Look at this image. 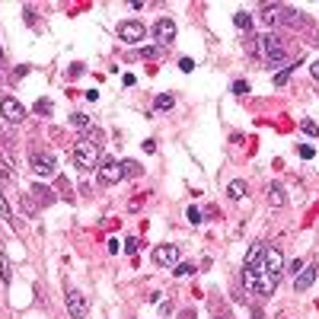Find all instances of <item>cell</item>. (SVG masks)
I'll return each instance as SVG.
<instances>
[{"mask_svg":"<svg viewBox=\"0 0 319 319\" xmlns=\"http://www.w3.org/2000/svg\"><path fill=\"white\" fill-rule=\"evenodd\" d=\"M70 160L77 163V169H96L99 166V147L93 140H77V147L70 150Z\"/></svg>","mask_w":319,"mask_h":319,"instance_id":"6da1fadb","label":"cell"},{"mask_svg":"<svg viewBox=\"0 0 319 319\" xmlns=\"http://www.w3.org/2000/svg\"><path fill=\"white\" fill-rule=\"evenodd\" d=\"M29 166L35 176H42V179H54L57 176V163L51 153H45V150H32L29 153Z\"/></svg>","mask_w":319,"mask_h":319,"instance_id":"7a4b0ae2","label":"cell"},{"mask_svg":"<svg viewBox=\"0 0 319 319\" xmlns=\"http://www.w3.org/2000/svg\"><path fill=\"white\" fill-rule=\"evenodd\" d=\"M262 45H265V57H268V64H281V61H287V45L281 42V35H278V32H268L265 39H262Z\"/></svg>","mask_w":319,"mask_h":319,"instance_id":"3957f363","label":"cell"},{"mask_svg":"<svg viewBox=\"0 0 319 319\" xmlns=\"http://www.w3.org/2000/svg\"><path fill=\"white\" fill-rule=\"evenodd\" d=\"M64 303H67V313H70V319H86V313H90V306H86V300H83V294L80 291H74V287H64Z\"/></svg>","mask_w":319,"mask_h":319,"instance_id":"277c9868","label":"cell"},{"mask_svg":"<svg viewBox=\"0 0 319 319\" xmlns=\"http://www.w3.org/2000/svg\"><path fill=\"white\" fill-rule=\"evenodd\" d=\"M0 115H4L10 125H19L22 118H26V105L16 96H0Z\"/></svg>","mask_w":319,"mask_h":319,"instance_id":"5b68a950","label":"cell"},{"mask_svg":"<svg viewBox=\"0 0 319 319\" xmlns=\"http://www.w3.org/2000/svg\"><path fill=\"white\" fill-rule=\"evenodd\" d=\"M122 179H125V176H122V163L112 160V157H102V163H99V182L102 185H115Z\"/></svg>","mask_w":319,"mask_h":319,"instance_id":"8992f818","label":"cell"},{"mask_svg":"<svg viewBox=\"0 0 319 319\" xmlns=\"http://www.w3.org/2000/svg\"><path fill=\"white\" fill-rule=\"evenodd\" d=\"M118 39L122 42H140L147 35V29H144V22H137V19H125V22H118Z\"/></svg>","mask_w":319,"mask_h":319,"instance_id":"52a82bcc","label":"cell"},{"mask_svg":"<svg viewBox=\"0 0 319 319\" xmlns=\"http://www.w3.org/2000/svg\"><path fill=\"white\" fill-rule=\"evenodd\" d=\"M153 262L166 265V268H176V265H179V246H172V243L157 246V249H153Z\"/></svg>","mask_w":319,"mask_h":319,"instance_id":"ba28073f","label":"cell"},{"mask_svg":"<svg viewBox=\"0 0 319 319\" xmlns=\"http://www.w3.org/2000/svg\"><path fill=\"white\" fill-rule=\"evenodd\" d=\"M265 268V243H252L249 252H246L243 271H262Z\"/></svg>","mask_w":319,"mask_h":319,"instance_id":"9c48e42d","label":"cell"},{"mask_svg":"<svg viewBox=\"0 0 319 319\" xmlns=\"http://www.w3.org/2000/svg\"><path fill=\"white\" fill-rule=\"evenodd\" d=\"M265 271L275 278H281V271H284V252L278 246H265Z\"/></svg>","mask_w":319,"mask_h":319,"instance_id":"30bf717a","label":"cell"},{"mask_svg":"<svg viewBox=\"0 0 319 319\" xmlns=\"http://www.w3.org/2000/svg\"><path fill=\"white\" fill-rule=\"evenodd\" d=\"M153 35H157L160 45H172V39H176V22L169 16L157 19V22H153Z\"/></svg>","mask_w":319,"mask_h":319,"instance_id":"8fae6325","label":"cell"},{"mask_svg":"<svg viewBox=\"0 0 319 319\" xmlns=\"http://www.w3.org/2000/svg\"><path fill=\"white\" fill-rule=\"evenodd\" d=\"M284 16H287V7H281V4H265L262 13H258V19L265 26H278V22H284Z\"/></svg>","mask_w":319,"mask_h":319,"instance_id":"7c38bea8","label":"cell"},{"mask_svg":"<svg viewBox=\"0 0 319 319\" xmlns=\"http://www.w3.org/2000/svg\"><path fill=\"white\" fill-rule=\"evenodd\" d=\"M313 281H316V262H310L306 268L297 271V278H294V291H297V294L310 291V287H313Z\"/></svg>","mask_w":319,"mask_h":319,"instance_id":"4fadbf2b","label":"cell"},{"mask_svg":"<svg viewBox=\"0 0 319 319\" xmlns=\"http://www.w3.org/2000/svg\"><path fill=\"white\" fill-rule=\"evenodd\" d=\"M275 287H278V278H275V275H268L265 268H262V271H255V294H262V297H271V294H275Z\"/></svg>","mask_w":319,"mask_h":319,"instance_id":"5bb4252c","label":"cell"},{"mask_svg":"<svg viewBox=\"0 0 319 319\" xmlns=\"http://www.w3.org/2000/svg\"><path fill=\"white\" fill-rule=\"evenodd\" d=\"M29 195H32V198H35V201H39V205H54V201H57L54 188L42 185V182H32V185H29Z\"/></svg>","mask_w":319,"mask_h":319,"instance_id":"9a60e30c","label":"cell"},{"mask_svg":"<svg viewBox=\"0 0 319 319\" xmlns=\"http://www.w3.org/2000/svg\"><path fill=\"white\" fill-rule=\"evenodd\" d=\"M268 205L271 208H284L287 205V192L281 188V182H271L268 185Z\"/></svg>","mask_w":319,"mask_h":319,"instance_id":"2e32d148","label":"cell"},{"mask_svg":"<svg viewBox=\"0 0 319 319\" xmlns=\"http://www.w3.org/2000/svg\"><path fill=\"white\" fill-rule=\"evenodd\" d=\"M246 195H249V185H246L243 179H233V182L227 185V198H230V201H243Z\"/></svg>","mask_w":319,"mask_h":319,"instance_id":"e0dca14e","label":"cell"},{"mask_svg":"<svg viewBox=\"0 0 319 319\" xmlns=\"http://www.w3.org/2000/svg\"><path fill=\"white\" fill-rule=\"evenodd\" d=\"M172 105H176V96H172V93H160V96L153 99V109H157V112H169Z\"/></svg>","mask_w":319,"mask_h":319,"instance_id":"ac0fdd59","label":"cell"},{"mask_svg":"<svg viewBox=\"0 0 319 319\" xmlns=\"http://www.w3.org/2000/svg\"><path fill=\"white\" fill-rule=\"evenodd\" d=\"M233 22H236V29H240V32H252V16L246 13V10H240V13L233 16Z\"/></svg>","mask_w":319,"mask_h":319,"instance_id":"d6986e66","label":"cell"},{"mask_svg":"<svg viewBox=\"0 0 319 319\" xmlns=\"http://www.w3.org/2000/svg\"><path fill=\"white\" fill-rule=\"evenodd\" d=\"M122 176L134 179V176H144V169H140V163H134V160H122Z\"/></svg>","mask_w":319,"mask_h":319,"instance_id":"ffe728a7","label":"cell"},{"mask_svg":"<svg viewBox=\"0 0 319 319\" xmlns=\"http://www.w3.org/2000/svg\"><path fill=\"white\" fill-rule=\"evenodd\" d=\"M70 125H74L80 134H83V131H90V118H86L83 112H74V115H70Z\"/></svg>","mask_w":319,"mask_h":319,"instance_id":"44dd1931","label":"cell"},{"mask_svg":"<svg viewBox=\"0 0 319 319\" xmlns=\"http://www.w3.org/2000/svg\"><path fill=\"white\" fill-rule=\"evenodd\" d=\"M0 281H4V284H10V258H7V252H4V246H0Z\"/></svg>","mask_w":319,"mask_h":319,"instance_id":"7402d4cb","label":"cell"},{"mask_svg":"<svg viewBox=\"0 0 319 319\" xmlns=\"http://www.w3.org/2000/svg\"><path fill=\"white\" fill-rule=\"evenodd\" d=\"M258 51H262V39L249 35V39H246V54H258Z\"/></svg>","mask_w":319,"mask_h":319,"instance_id":"603a6c76","label":"cell"},{"mask_svg":"<svg viewBox=\"0 0 319 319\" xmlns=\"http://www.w3.org/2000/svg\"><path fill=\"white\" fill-rule=\"evenodd\" d=\"M0 214H4V220L13 223V211H10V201H7V195L0 192Z\"/></svg>","mask_w":319,"mask_h":319,"instance_id":"cb8c5ba5","label":"cell"},{"mask_svg":"<svg viewBox=\"0 0 319 319\" xmlns=\"http://www.w3.org/2000/svg\"><path fill=\"white\" fill-rule=\"evenodd\" d=\"M300 131H303V134H310V137H316V134H319V128H316V122L303 118V122H300Z\"/></svg>","mask_w":319,"mask_h":319,"instance_id":"d4e9b609","label":"cell"},{"mask_svg":"<svg viewBox=\"0 0 319 319\" xmlns=\"http://www.w3.org/2000/svg\"><path fill=\"white\" fill-rule=\"evenodd\" d=\"M22 211H26L29 217L35 214V201H32V195H29V192H22Z\"/></svg>","mask_w":319,"mask_h":319,"instance_id":"484cf974","label":"cell"},{"mask_svg":"<svg viewBox=\"0 0 319 319\" xmlns=\"http://www.w3.org/2000/svg\"><path fill=\"white\" fill-rule=\"evenodd\" d=\"M297 153H300L303 160H313V157H316V147H313V144H300V147H297Z\"/></svg>","mask_w":319,"mask_h":319,"instance_id":"4316f807","label":"cell"},{"mask_svg":"<svg viewBox=\"0 0 319 319\" xmlns=\"http://www.w3.org/2000/svg\"><path fill=\"white\" fill-rule=\"evenodd\" d=\"M188 275H195V265H176V278H188Z\"/></svg>","mask_w":319,"mask_h":319,"instance_id":"83f0119b","label":"cell"},{"mask_svg":"<svg viewBox=\"0 0 319 319\" xmlns=\"http://www.w3.org/2000/svg\"><path fill=\"white\" fill-rule=\"evenodd\" d=\"M35 112H39V115H51V102L48 99H39V102H35Z\"/></svg>","mask_w":319,"mask_h":319,"instance_id":"f1b7e54d","label":"cell"},{"mask_svg":"<svg viewBox=\"0 0 319 319\" xmlns=\"http://www.w3.org/2000/svg\"><path fill=\"white\" fill-rule=\"evenodd\" d=\"M0 150H4V153H10V150H13V140L7 137V131H0Z\"/></svg>","mask_w":319,"mask_h":319,"instance_id":"f546056e","label":"cell"},{"mask_svg":"<svg viewBox=\"0 0 319 319\" xmlns=\"http://www.w3.org/2000/svg\"><path fill=\"white\" fill-rule=\"evenodd\" d=\"M160 51H163V48H157V45H150V48H144V51H140V57H147V61H150V57H160Z\"/></svg>","mask_w":319,"mask_h":319,"instance_id":"4dcf8cb0","label":"cell"},{"mask_svg":"<svg viewBox=\"0 0 319 319\" xmlns=\"http://www.w3.org/2000/svg\"><path fill=\"white\" fill-rule=\"evenodd\" d=\"M291 80V70H281V74H275V86H284Z\"/></svg>","mask_w":319,"mask_h":319,"instance_id":"1f68e13d","label":"cell"},{"mask_svg":"<svg viewBox=\"0 0 319 319\" xmlns=\"http://www.w3.org/2000/svg\"><path fill=\"white\" fill-rule=\"evenodd\" d=\"M233 93H240V96H243V93H249V83H246V80H236V83H233Z\"/></svg>","mask_w":319,"mask_h":319,"instance_id":"d6a6232c","label":"cell"},{"mask_svg":"<svg viewBox=\"0 0 319 319\" xmlns=\"http://www.w3.org/2000/svg\"><path fill=\"white\" fill-rule=\"evenodd\" d=\"M188 220H192V223H201V211H198V208H188Z\"/></svg>","mask_w":319,"mask_h":319,"instance_id":"836d02e7","label":"cell"},{"mask_svg":"<svg viewBox=\"0 0 319 319\" xmlns=\"http://www.w3.org/2000/svg\"><path fill=\"white\" fill-rule=\"evenodd\" d=\"M179 67L188 74V70H195V61H192V57H182V61H179Z\"/></svg>","mask_w":319,"mask_h":319,"instance_id":"e575fe53","label":"cell"},{"mask_svg":"<svg viewBox=\"0 0 319 319\" xmlns=\"http://www.w3.org/2000/svg\"><path fill=\"white\" fill-rule=\"evenodd\" d=\"M310 77H313L316 83H319V61H316V64H310Z\"/></svg>","mask_w":319,"mask_h":319,"instance_id":"d590c367","label":"cell"},{"mask_svg":"<svg viewBox=\"0 0 319 319\" xmlns=\"http://www.w3.org/2000/svg\"><path fill=\"white\" fill-rule=\"evenodd\" d=\"M137 249V240H125V252H134Z\"/></svg>","mask_w":319,"mask_h":319,"instance_id":"8d00e7d4","label":"cell"},{"mask_svg":"<svg viewBox=\"0 0 319 319\" xmlns=\"http://www.w3.org/2000/svg\"><path fill=\"white\" fill-rule=\"evenodd\" d=\"M157 150V140H144V153H153Z\"/></svg>","mask_w":319,"mask_h":319,"instance_id":"74e56055","label":"cell"},{"mask_svg":"<svg viewBox=\"0 0 319 319\" xmlns=\"http://www.w3.org/2000/svg\"><path fill=\"white\" fill-rule=\"evenodd\" d=\"M179 319H195V313H192V310H185V313H182Z\"/></svg>","mask_w":319,"mask_h":319,"instance_id":"f35d334b","label":"cell"},{"mask_svg":"<svg viewBox=\"0 0 319 319\" xmlns=\"http://www.w3.org/2000/svg\"><path fill=\"white\" fill-rule=\"evenodd\" d=\"M249 319H262V313H258V310H255V313H252V316H249Z\"/></svg>","mask_w":319,"mask_h":319,"instance_id":"ab89813d","label":"cell"},{"mask_svg":"<svg viewBox=\"0 0 319 319\" xmlns=\"http://www.w3.org/2000/svg\"><path fill=\"white\" fill-rule=\"evenodd\" d=\"M0 61H4V48H0Z\"/></svg>","mask_w":319,"mask_h":319,"instance_id":"60d3db41","label":"cell"},{"mask_svg":"<svg viewBox=\"0 0 319 319\" xmlns=\"http://www.w3.org/2000/svg\"><path fill=\"white\" fill-rule=\"evenodd\" d=\"M0 77H4V74H0Z\"/></svg>","mask_w":319,"mask_h":319,"instance_id":"b9f144b4","label":"cell"}]
</instances>
